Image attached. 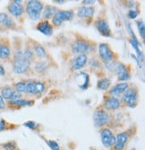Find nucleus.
Wrapping results in <instances>:
<instances>
[{"label": "nucleus", "instance_id": "26", "mask_svg": "<svg viewBox=\"0 0 145 150\" xmlns=\"http://www.w3.org/2000/svg\"><path fill=\"white\" fill-rule=\"evenodd\" d=\"M11 55V50L6 45L0 43V59H7Z\"/></svg>", "mask_w": 145, "mask_h": 150}, {"label": "nucleus", "instance_id": "11", "mask_svg": "<svg viewBox=\"0 0 145 150\" xmlns=\"http://www.w3.org/2000/svg\"><path fill=\"white\" fill-rule=\"evenodd\" d=\"M99 56L105 62H111L114 58V53L109 48V46L107 43H101L99 46Z\"/></svg>", "mask_w": 145, "mask_h": 150}, {"label": "nucleus", "instance_id": "8", "mask_svg": "<svg viewBox=\"0 0 145 150\" xmlns=\"http://www.w3.org/2000/svg\"><path fill=\"white\" fill-rule=\"evenodd\" d=\"M91 50L90 43L84 40H77L72 44V51L74 54H85Z\"/></svg>", "mask_w": 145, "mask_h": 150}, {"label": "nucleus", "instance_id": "4", "mask_svg": "<svg viewBox=\"0 0 145 150\" xmlns=\"http://www.w3.org/2000/svg\"><path fill=\"white\" fill-rule=\"evenodd\" d=\"M123 100L128 107H135L138 102L137 90L135 88H127L126 91L123 93Z\"/></svg>", "mask_w": 145, "mask_h": 150}, {"label": "nucleus", "instance_id": "15", "mask_svg": "<svg viewBox=\"0 0 145 150\" xmlns=\"http://www.w3.org/2000/svg\"><path fill=\"white\" fill-rule=\"evenodd\" d=\"M96 28L98 29L99 33L105 36V37H110L111 36V30L108 23V22L104 19H99L96 22Z\"/></svg>", "mask_w": 145, "mask_h": 150}, {"label": "nucleus", "instance_id": "9", "mask_svg": "<svg viewBox=\"0 0 145 150\" xmlns=\"http://www.w3.org/2000/svg\"><path fill=\"white\" fill-rule=\"evenodd\" d=\"M127 29H128V31H129V33H130V35H131V40H130V42H131V44H132V47L134 48V50H135V52H136V55H137V62L139 63V65H141V62H142L143 61V56H142V53H141V51L140 50V42H138V40L136 39V37H135V35H134V32H133V30H132V28H131V25L130 24H127Z\"/></svg>", "mask_w": 145, "mask_h": 150}, {"label": "nucleus", "instance_id": "22", "mask_svg": "<svg viewBox=\"0 0 145 150\" xmlns=\"http://www.w3.org/2000/svg\"><path fill=\"white\" fill-rule=\"evenodd\" d=\"M57 8L55 6H47L44 9H43V18L45 19H50L53 18V16H55V13H57Z\"/></svg>", "mask_w": 145, "mask_h": 150}, {"label": "nucleus", "instance_id": "12", "mask_svg": "<svg viewBox=\"0 0 145 150\" xmlns=\"http://www.w3.org/2000/svg\"><path fill=\"white\" fill-rule=\"evenodd\" d=\"M113 67H114L115 71H116V73L117 75L118 80H120V81H127V80H129L130 76H129V73H128V71L126 69V67L124 64L116 62V63L113 64Z\"/></svg>", "mask_w": 145, "mask_h": 150}, {"label": "nucleus", "instance_id": "3", "mask_svg": "<svg viewBox=\"0 0 145 150\" xmlns=\"http://www.w3.org/2000/svg\"><path fill=\"white\" fill-rule=\"evenodd\" d=\"M43 11V3L37 0H31L26 5V12H27L29 17L33 20L37 21L39 19Z\"/></svg>", "mask_w": 145, "mask_h": 150}, {"label": "nucleus", "instance_id": "5", "mask_svg": "<svg viewBox=\"0 0 145 150\" xmlns=\"http://www.w3.org/2000/svg\"><path fill=\"white\" fill-rule=\"evenodd\" d=\"M74 13L72 10H67V11H57L55 16H53V23L59 26L61 25L64 22L70 21L74 18Z\"/></svg>", "mask_w": 145, "mask_h": 150}, {"label": "nucleus", "instance_id": "7", "mask_svg": "<svg viewBox=\"0 0 145 150\" xmlns=\"http://www.w3.org/2000/svg\"><path fill=\"white\" fill-rule=\"evenodd\" d=\"M109 120V116L105 110H97L93 113V122L97 128H101L106 125Z\"/></svg>", "mask_w": 145, "mask_h": 150}, {"label": "nucleus", "instance_id": "35", "mask_svg": "<svg viewBox=\"0 0 145 150\" xmlns=\"http://www.w3.org/2000/svg\"><path fill=\"white\" fill-rule=\"evenodd\" d=\"M6 121L2 119H0V131H3L6 129Z\"/></svg>", "mask_w": 145, "mask_h": 150}, {"label": "nucleus", "instance_id": "28", "mask_svg": "<svg viewBox=\"0 0 145 150\" xmlns=\"http://www.w3.org/2000/svg\"><path fill=\"white\" fill-rule=\"evenodd\" d=\"M137 28L139 31V33L141 37L142 40H144L145 38V26H144V23L141 20H139L137 22Z\"/></svg>", "mask_w": 145, "mask_h": 150}, {"label": "nucleus", "instance_id": "20", "mask_svg": "<svg viewBox=\"0 0 145 150\" xmlns=\"http://www.w3.org/2000/svg\"><path fill=\"white\" fill-rule=\"evenodd\" d=\"M120 106V101L116 97H109L104 103V107L107 109V110H116Z\"/></svg>", "mask_w": 145, "mask_h": 150}, {"label": "nucleus", "instance_id": "27", "mask_svg": "<svg viewBox=\"0 0 145 150\" xmlns=\"http://www.w3.org/2000/svg\"><path fill=\"white\" fill-rule=\"evenodd\" d=\"M33 51L35 53V55L38 56L39 58H41V59H43L47 56L46 50L41 45H35L33 48Z\"/></svg>", "mask_w": 145, "mask_h": 150}, {"label": "nucleus", "instance_id": "6", "mask_svg": "<svg viewBox=\"0 0 145 150\" xmlns=\"http://www.w3.org/2000/svg\"><path fill=\"white\" fill-rule=\"evenodd\" d=\"M100 139L105 147H111L115 145V136L111 129L104 128L100 130Z\"/></svg>", "mask_w": 145, "mask_h": 150}, {"label": "nucleus", "instance_id": "23", "mask_svg": "<svg viewBox=\"0 0 145 150\" xmlns=\"http://www.w3.org/2000/svg\"><path fill=\"white\" fill-rule=\"evenodd\" d=\"M78 77L79 78H82V85L79 86L81 89L83 90H85L87 89V87L89 86V82H90V76L87 73H81L78 75Z\"/></svg>", "mask_w": 145, "mask_h": 150}, {"label": "nucleus", "instance_id": "14", "mask_svg": "<svg viewBox=\"0 0 145 150\" xmlns=\"http://www.w3.org/2000/svg\"><path fill=\"white\" fill-rule=\"evenodd\" d=\"M21 3V1H13L8 6V11L13 16L20 17L24 13V7Z\"/></svg>", "mask_w": 145, "mask_h": 150}, {"label": "nucleus", "instance_id": "25", "mask_svg": "<svg viewBox=\"0 0 145 150\" xmlns=\"http://www.w3.org/2000/svg\"><path fill=\"white\" fill-rule=\"evenodd\" d=\"M110 85H111V83H110V80L109 78H102V79L98 81L97 87L99 90L106 91V90H108L110 87Z\"/></svg>", "mask_w": 145, "mask_h": 150}, {"label": "nucleus", "instance_id": "19", "mask_svg": "<svg viewBox=\"0 0 145 150\" xmlns=\"http://www.w3.org/2000/svg\"><path fill=\"white\" fill-rule=\"evenodd\" d=\"M94 15V8L92 6H82L78 9L77 16L80 18H90Z\"/></svg>", "mask_w": 145, "mask_h": 150}, {"label": "nucleus", "instance_id": "34", "mask_svg": "<svg viewBox=\"0 0 145 150\" xmlns=\"http://www.w3.org/2000/svg\"><path fill=\"white\" fill-rule=\"evenodd\" d=\"M24 126L25 127H28L30 129H35L36 123H35V122H33V121H28V122H26V123L24 124Z\"/></svg>", "mask_w": 145, "mask_h": 150}, {"label": "nucleus", "instance_id": "30", "mask_svg": "<svg viewBox=\"0 0 145 150\" xmlns=\"http://www.w3.org/2000/svg\"><path fill=\"white\" fill-rule=\"evenodd\" d=\"M22 53H23V55H24L26 58H27L28 59L32 60V59H33V51L31 50L30 49H25L24 51H23Z\"/></svg>", "mask_w": 145, "mask_h": 150}, {"label": "nucleus", "instance_id": "21", "mask_svg": "<svg viewBox=\"0 0 145 150\" xmlns=\"http://www.w3.org/2000/svg\"><path fill=\"white\" fill-rule=\"evenodd\" d=\"M14 25H15V22L6 13H0V26L4 27V28H12Z\"/></svg>", "mask_w": 145, "mask_h": 150}, {"label": "nucleus", "instance_id": "40", "mask_svg": "<svg viewBox=\"0 0 145 150\" xmlns=\"http://www.w3.org/2000/svg\"><path fill=\"white\" fill-rule=\"evenodd\" d=\"M131 150H136V149H135V148H132Z\"/></svg>", "mask_w": 145, "mask_h": 150}, {"label": "nucleus", "instance_id": "41", "mask_svg": "<svg viewBox=\"0 0 145 150\" xmlns=\"http://www.w3.org/2000/svg\"><path fill=\"white\" fill-rule=\"evenodd\" d=\"M91 150H95V149H91Z\"/></svg>", "mask_w": 145, "mask_h": 150}, {"label": "nucleus", "instance_id": "24", "mask_svg": "<svg viewBox=\"0 0 145 150\" xmlns=\"http://www.w3.org/2000/svg\"><path fill=\"white\" fill-rule=\"evenodd\" d=\"M33 103L32 101H29V100H23L22 98L20 99H16V100H12L9 102L10 105L13 106H28V105H32Z\"/></svg>", "mask_w": 145, "mask_h": 150}, {"label": "nucleus", "instance_id": "10", "mask_svg": "<svg viewBox=\"0 0 145 150\" xmlns=\"http://www.w3.org/2000/svg\"><path fill=\"white\" fill-rule=\"evenodd\" d=\"M129 139H130V136L127 131L118 133L115 137L114 149L115 150H124Z\"/></svg>", "mask_w": 145, "mask_h": 150}, {"label": "nucleus", "instance_id": "18", "mask_svg": "<svg viewBox=\"0 0 145 150\" xmlns=\"http://www.w3.org/2000/svg\"><path fill=\"white\" fill-rule=\"evenodd\" d=\"M37 30L39 33H41L48 35V36H49L53 33V27H52V25L48 21H44V22L39 23L37 25Z\"/></svg>", "mask_w": 145, "mask_h": 150}, {"label": "nucleus", "instance_id": "13", "mask_svg": "<svg viewBox=\"0 0 145 150\" xmlns=\"http://www.w3.org/2000/svg\"><path fill=\"white\" fill-rule=\"evenodd\" d=\"M1 96L7 100H16L21 98V94L11 86H5L1 88Z\"/></svg>", "mask_w": 145, "mask_h": 150}, {"label": "nucleus", "instance_id": "16", "mask_svg": "<svg viewBox=\"0 0 145 150\" xmlns=\"http://www.w3.org/2000/svg\"><path fill=\"white\" fill-rule=\"evenodd\" d=\"M88 62V58L86 54H80L72 60V67L74 70H80L85 67Z\"/></svg>", "mask_w": 145, "mask_h": 150}, {"label": "nucleus", "instance_id": "2", "mask_svg": "<svg viewBox=\"0 0 145 150\" xmlns=\"http://www.w3.org/2000/svg\"><path fill=\"white\" fill-rule=\"evenodd\" d=\"M32 60L26 58L22 51H17L14 58V62H13V69L16 74H23L29 69Z\"/></svg>", "mask_w": 145, "mask_h": 150}, {"label": "nucleus", "instance_id": "32", "mask_svg": "<svg viewBox=\"0 0 145 150\" xmlns=\"http://www.w3.org/2000/svg\"><path fill=\"white\" fill-rule=\"evenodd\" d=\"M138 15H139V12H138L137 10L132 9V10H129V12H128V16H129V18H131V19H134V18H136V17L138 16Z\"/></svg>", "mask_w": 145, "mask_h": 150}, {"label": "nucleus", "instance_id": "38", "mask_svg": "<svg viewBox=\"0 0 145 150\" xmlns=\"http://www.w3.org/2000/svg\"><path fill=\"white\" fill-rule=\"evenodd\" d=\"M0 75H1V76H5L6 75V70H5V69L3 67L2 65H0Z\"/></svg>", "mask_w": 145, "mask_h": 150}, {"label": "nucleus", "instance_id": "31", "mask_svg": "<svg viewBox=\"0 0 145 150\" xmlns=\"http://www.w3.org/2000/svg\"><path fill=\"white\" fill-rule=\"evenodd\" d=\"M48 146H50V148L52 150H60V147H59L58 144L54 140H48Z\"/></svg>", "mask_w": 145, "mask_h": 150}, {"label": "nucleus", "instance_id": "33", "mask_svg": "<svg viewBox=\"0 0 145 150\" xmlns=\"http://www.w3.org/2000/svg\"><path fill=\"white\" fill-rule=\"evenodd\" d=\"M4 148L6 149V150H14L15 148V146L13 144L12 142H9V143L4 145Z\"/></svg>", "mask_w": 145, "mask_h": 150}, {"label": "nucleus", "instance_id": "29", "mask_svg": "<svg viewBox=\"0 0 145 150\" xmlns=\"http://www.w3.org/2000/svg\"><path fill=\"white\" fill-rule=\"evenodd\" d=\"M47 69H48V66H47V64L45 63V62H38L37 64H36V66H35V69L39 72V73H43V72H45L46 70H47Z\"/></svg>", "mask_w": 145, "mask_h": 150}, {"label": "nucleus", "instance_id": "39", "mask_svg": "<svg viewBox=\"0 0 145 150\" xmlns=\"http://www.w3.org/2000/svg\"><path fill=\"white\" fill-rule=\"evenodd\" d=\"M55 3H57V4H64V1H63V0H62V1H57V0H56V1H54Z\"/></svg>", "mask_w": 145, "mask_h": 150}, {"label": "nucleus", "instance_id": "17", "mask_svg": "<svg viewBox=\"0 0 145 150\" xmlns=\"http://www.w3.org/2000/svg\"><path fill=\"white\" fill-rule=\"evenodd\" d=\"M128 88V84L126 83V82H125V83H119V84H116V86H114L112 87V89L110 90V93L113 95L114 97H117L119 96V95L123 94L126 89Z\"/></svg>", "mask_w": 145, "mask_h": 150}, {"label": "nucleus", "instance_id": "36", "mask_svg": "<svg viewBox=\"0 0 145 150\" xmlns=\"http://www.w3.org/2000/svg\"><path fill=\"white\" fill-rule=\"evenodd\" d=\"M5 101H4V98L1 96V94H0V109L1 110H4L5 109Z\"/></svg>", "mask_w": 145, "mask_h": 150}, {"label": "nucleus", "instance_id": "37", "mask_svg": "<svg viewBox=\"0 0 145 150\" xmlns=\"http://www.w3.org/2000/svg\"><path fill=\"white\" fill-rule=\"evenodd\" d=\"M83 5H92V4H94L95 1L94 0H91V1H90V0H84V1L82 2Z\"/></svg>", "mask_w": 145, "mask_h": 150}, {"label": "nucleus", "instance_id": "1", "mask_svg": "<svg viewBox=\"0 0 145 150\" xmlns=\"http://www.w3.org/2000/svg\"><path fill=\"white\" fill-rule=\"evenodd\" d=\"M15 91L19 93L41 94L45 89V84L41 81H22L15 84Z\"/></svg>", "mask_w": 145, "mask_h": 150}]
</instances>
